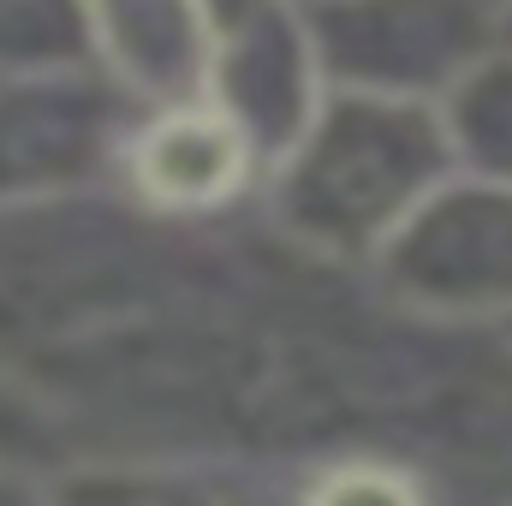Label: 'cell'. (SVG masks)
Here are the masks:
<instances>
[{"instance_id":"obj_1","label":"cell","mask_w":512,"mask_h":506,"mask_svg":"<svg viewBox=\"0 0 512 506\" xmlns=\"http://www.w3.org/2000/svg\"><path fill=\"white\" fill-rule=\"evenodd\" d=\"M310 60L352 96L417 102L501 54V0H304Z\"/></svg>"},{"instance_id":"obj_2","label":"cell","mask_w":512,"mask_h":506,"mask_svg":"<svg viewBox=\"0 0 512 506\" xmlns=\"http://www.w3.org/2000/svg\"><path fill=\"white\" fill-rule=\"evenodd\" d=\"M435 126L429 114H417L411 102H382V96H352L340 90L322 131L310 137L304 173H298V197L334 227L370 221L387 203H399V191L423 173Z\"/></svg>"},{"instance_id":"obj_3","label":"cell","mask_w":512,"mask_h":506,"mask_svg":"<svg viewBox=\"0 0 512 506\" xmlns=\"http://www.w3.org/2000/svg\"><path fill=\"white\" fill-rule=\"evenodd\" d=\"M96 54H108L137 90L173 102L209 66V30L197 0H84Z\"/></svg>"},{"instance_id":"obj_4","label":"cell","mask_w":512,"mask_h":506,"mask_svg":"<svg viewBox=\"0 0 512 506\" xmlns=\"http://www.w3.org/2000/svg\"><path fill=\"white\" fill-rule=\"evenodd\" d=\"M245 167V137L233 120L215 114H167L143 143V179L155 191H179V197H215L233 173Z\"/></svg>"},{"instance_id":"obj_5","label":"cell","mask_w":512,"mask_h":506,"mask_svg":"<svg viewBox=\"0 0 512 506\" xmlns=\"http://www.w3.org/2000/svg\"><path fill=\"white\" fill-rule=\"evenodd\" d=\"M96 54L84 0H0V66L54 72Z\"/></svg>"},{"instance_id":"obj_6","label":"cell","mask_w":512,"mask_h":506,"mask_svg":"<svg viewBox=\"0 0 512 506\" xmlns=\"http://www.w3.org/2000/svg\"><path fill=\"white\" fill-rule=\"evenodd\" d=\"M316 506H411V495L387 471H346L316 495Z\"/></svg>"}]
</instances>
